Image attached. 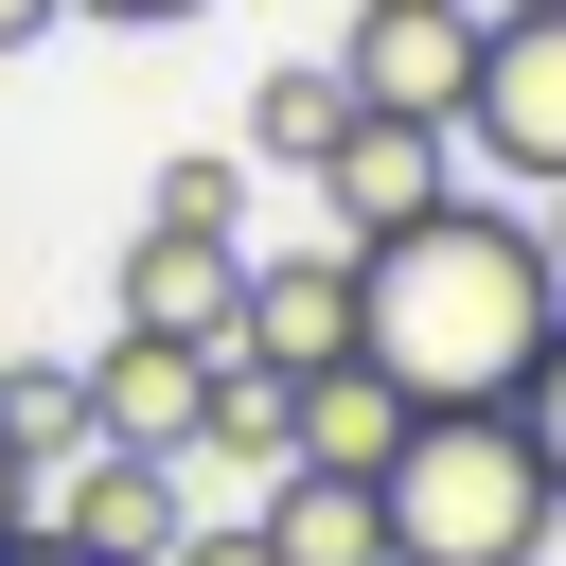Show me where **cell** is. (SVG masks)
Wrapping results in <instances>:
<instances>
[{
    "label": "cell",
    "instance_id": "44dd1931",
    "mask_svg": "<svg viewBox=\"0 0 566 566\" xmlns=\"http://www.w3.org/2000/svg\"><path fill=\"white\" fill-rule=\"evenodd\" d=\"M0 566H88V548H71V531H18V548H0Z\"/></svg>",
    "mask_w": 566,
    "mask_h": 566
},
{
    "label": "cell",
    "instance_id": "9a60e30c",
    "mask_svg": "<svg viewBox=\"0 0 566 566\" xmlns=\"http://www.w3.org/2000/svg\"><path fill=\"white\" fill-rule=\"evenodd\" d=\"M248 212V159H159V230H230Z\"/></svg>",
    "mask_w": 566,
    "mask_h": 566
},
{
    "label": "cell",
    "instance_id": "7402d4cb",
    "mask_svg": "<svg viewBox=\"0 0 566 566\" xmlns=\"http://www.w3.org/2000/svg\"><path fill=\"white\" fill-rule=\"evenodd\" d=\"M531 230H548V283H566V195H531Z\"/></svg>",
    "mask_w": 566,
    "mask_h": 566
},
{
    "label": "cell",
    "instance_id": "ba28073f",
    "mask_svg": "<svg viewBox=\"0 0 566 566\" xmlns=\"http://www.w3.org/2000/svg\"><path fill=\"white\" fill-rule=\"evenodd\" d=\"M124 318H142V336L230 354V336H248V248H230V230H159V212H142V248H124Z\"/></svg>",
    "mask_w": 566,
    "mask_h": 566
},
{
    "label": "cell",
    "instance_id": "30bf717a",
    "mask_svg": "<svg viewBox=\"0 0 566 566\" xmlns=\"http://www.w3.org/2000/svg\"><path fill=\"white\" fill-rule=\"evenodd\" d=\"M424 407L371 371V354H336V371H301V424H283V460H336V478H389V442H407Z\"/></svg>",
    "mask_w": 566,
    "mask_h": 566
},
{
    "label": "cell",
    "instance_id": "2e32d148",
    "mask_svg": "<svg viewBox=\"0 0 566 566\" xmlns=\"http://www.w3.org/2000/svg\"><path fill=\"white\" fill-rule=\"evenodd\" d=\"M513 424H531V442H548V495H566V336H548V354H531V389H513Z\"/></svg>",
    "mask_w": 566,
    "mask_h": 566
},
{
    "label": "cell",
    "instance_id": "d6986e66",
    "mask_svg": "<svg viewBox=\"0 0 566 566\" xmlns=\"http://www.w3.org/2000/svg\"><path fill=\"white\" fill-rule=\"evenodd\" d=\"M71 18H124V35H177V18H212V0H71Z\"/></svg>",
    "mask_w": 566,
    "mask_h": 566
},
{
    "label": "cell",
    "instance_id": "7a4b0ae2",
    "mask_svg": "<svg viewBox=\"0 0 566 566\" xmlns=\"http://www.w3.org/2000/svg\"><path fill=\"white\" fill-rule=\"evenodd\" d=\"M371 495H389V566H531V548L566 531L548 442H531L513 407H424Z\"/></svg>",
    "mask_w": 566,
    "mask_h": 566
},
{
    "label": "cell",
    "instance_id": "ac0fdd59",
    "mask_svg": "<svg viewBox=\"0 0 566 566\" xmlns=\"http://www.w3.org/2000/svg\"><path fill=\"white\" fill-rule=\"evenodd\" d=\"M35 495H53V478H35V460H18V424H0V548L35 531Z\"/></svg>",
    "mask_w": 566,
    "mask_h": 566
},
{
    "label": "cell",
    "instance_id": "603a6c76",
    "mask_svg": "<svg viewBox=\"0 0 566 566\" xmlns=\"http://www.w3.org/2000/svg\"><path fill=\"white\" fill-rule=\"evenodd\" d=\"M478 18H531V0H478Z\"/></svg>",
    "mask_w": 566,
    "mask_h": 566
},
{
    "label": "cell",
    "instance_id": "e0dca14e",
    "mask_svg": "<svg viewBox=\"0 0 566 566\" xmlns=\"http://www.w3.org/2000/svg\"><path fill=\"white\" fill-rule=\"evenodd\" d=\"M177 566H283V548H265V513H195V531H177Z\"/></svg>",
    "mask_w": 566,
    "mask_h": 566
},
{
    "label": "cell",
    "instance_id": "8992f818",
    "mask_svg": "<svg viewBox=\"0 0 566 566\" xmlns=\"http://www.w3.org/2000/svg\"><path fill=\"white\" fill-rule=\"evenodd\" d=\"M442 195H460L442 124H371V106H354V142L318 159V212H336V248H389V230H424Z\"/></svg>",
    "mask_w": 566,
    "mask_h": 566
},
{
    "label": "cell",
    "instance_id": "277c9868",
    "mask_svg": "<svg viewBox=\"0 0 566 566\" xmlns=\"http://www.w3.org/2000/svg\"><path fill=\"white\" fill-rule=\"evenodd\" d=\"M460 159H495L513 195H566V0H531V18H495V35H478Z\"/></svg>",
    "mask_w": 566,
    "mask_h": 566
},
{
    "label": "cell",
    "instance_id": "6da1fadb",
    "mask_svg": "<svg viewBox=\"0 0 566 566\" xmlns=\"http://www.w3.org/2000/svg\"><path fill=\"white\" fill-rule=\"evenodd\" d=\"M548 336H566L548 230H531V212H495V195H442L424 230L354 248V354H371L407 407H513Z\"/></svg>",
    "mask_w": 566,
    "mask_h": 566
},
{
    "label": "cell",
    "instance_id": "4fadbf2b",
    "mask_svg": "<svg viewBox=\"0 0 566 566\" xmlns=\"http://www.w3.org/2000/svg\"><path fill=\"white\" fill-rule=\"evenodd\" d=\"M283 424H301V371H265V354H212L195 460H248V478H283Z\"/></svg>",
    "mask_w": 566,
    "mask_h": 566
},
{
    "label": "cell",
    "instance_id": "ffe728a7",
    "mask_svg": "<svg viewBox=\"0 0 566 566\" xmlns=\"http://www.w3.org/2000/svg\"><path fill=\"white\" fill-rule=\"evenodd\" d=\"M53 18H71V0H0V53H35V35H53Z\"/></svg>",
    "mask_w": 566,
    "mask_h": 566
},
{
    "label": "cell",
    "instance_id": "7c38bea8",
    "mask_svg": "<svg viewBox=\"0 0 566 566\" xmlns=\"http://www.w3.org/2000/svg\"><path fill=\"white\" fill-rule=\"evenodd\" d=\"M336 142H354V71H336V53H301V71L248 88V159H265V177H318Z\"/></svg>",
    "mask_w": 566,
    "mask_h": 566
},
{
    "label": "cell",
    "instance_id": "8fae6325",
    "mask_svg": "<svg viewBox=\"0 0 566 566\" xmlns=\"http://www.w3.org/2000/svg\"><path fill=\"white\" fill-rule=\"evenodd\" d=\"M265 548H283V566H389V495L336 478V460H283V478H265Z\"/></svg>",
    "mask_w": 566,
    "mask_h": 566
},
{
    "label": "cell",
    "instance_id": "5b68a950",
    "mask_svg": "<svg viewBox=\"0 0 566 566\" xmlns=\"http://www.w3.org/2000/svg\"><path fill=\"white\" fill-rule=\"evenodd\" d=\"M35 531H71L88 566H177V531H195V478H177V460H142V442H88V460H53Z\"/></svg>",
    "mask_w": 566,
    "mask_h": 566
},
{
    "label": "cell",
    "instance_id": "52a82bcc",
    "mask_svg": "<svg viewBox=\"0 0 566 566\" xmlns=\"http://www.w3.org/2000/svg\"><path fill=\"white\" fill-rule=\"evenodd\" d=\"M195 407H212V354H195V336H142V318H106V354H88V442L195 460Z\"/></svg>",
    "mask_w": 566,
    "mask_h": 566
},
{
    "label": "cell",
    "instance_id": "5bb4252c",
    "mask_svg": "<svg viewBox=\"0 0 566 566\" xmlns=\"http://www.w3.org/2000/svg\"><path fill=\"white\" fill-rule=\"evenodd\" d=\"M0 424H18V460L53 478V460H88V354H18L0 371Z\"/></svg>",
    "mask_w": 566,
    "mask_h": 566
},
{
    "label": "cell",
    "instance_id": "3957f363",
    "mask_svg": "<svg viewBox=\"0 0 566 566\" xmlns=\"http://www.w3.org/2000/svg\"><path fill=\"white\" fill-rule=\"evenodd\" d=\"M478 0H354V35H336V71H354V106L371 124H442L460 142V106H478Z\"/></svg>",
    "mask_w": 566,
    "mask_h": 566
},
{
    "label": "cell",
    "instance_id": "9c48e42d",
    "mask_svg": "<svg viewBox=\"0 0 566 566\" xmlns=\"http://www.w3.org/2000/svg\"><path fill=\"white\" fill-rule=\"evenodd\" d=\"M230 354H265V371H336L354 354V248H283V265H248V336Z\"/></svg>",
    "mask_w": 566,
    "mask_h": 566
}]
</instances>
